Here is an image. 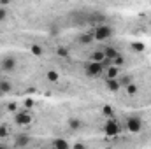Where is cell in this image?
<instances>
[{
  "mask_svg": "<svg viewBox=\"0 0 151 149\" xmlns=\"http://www.w3.org/2000/svg\"><path fill=\"white\" fill-rule=\"evenodd\" d=\"M0 117H2V107H0Z\"/></svg>",
  "mask_w": 151,
  "mask_h": 149,
  "instance_id": "obj_28",
  "label": "cell"
},
{
  "mask_svg": "<svg viewBox=\"0 0 151 149\" xmlns=\"http://www.w3.org/2000/svg\"><path fill=\"white\" fill-rule=\"evenodd\" d=\"M125 91L130 95V97H134V95H137V91H139V88H137V84H134V82H130V84H127L125 86Z\"/></svg>",
  "mask_w": 151,
  "mask_h": 149,
  "instance_id": "obj_16",
  "label": "cell"
},
{
  "mask_svg": "<svg viewBox=\"0 0 151 149\" xmlns=\"http://www.w3.org/2000/svg\"><path fill=\"white\" fill-rule=\"evenodd\" d=\"M9 2H11V0H0V5H4V7H7V5H9Z\"/></svg>",
  "mask_w": 151,
  "mask_h": 149,
  "instance_id": "obj_27",
  "label": "cell"
},
{
  "mask_svg": "<svg viewBox=\"0 0 151 149\" xmlns=\"http://www.w3.org/2000/svg\"><path fill=\"white\" fill-rule=\"evenodd\" d=\"M102 112H104L106 116H113V109H111L109 105H104V109H102Z\"/></svg>",
  "mask_w": 151,
  "mask_h": 149,
  "instance_id": "obj_25",
  "label": "cell"
},
{
  "mask_svg": "<svg viewBox=\"0 0 151 149\" xmlns=\"http://www.w3.org/2000/svg\"><path fill=\"white\" fill-rule=\"evenodd\" d=\"M118 81H119V84H121V86H127V84H130V82H134V75H130V74L118 75Z\"/></svg>",
  "mask_w": 151,
  "mask_h": 149,
  "instance_id": "obj_15",
  "label": "cell"
},
{
  "mask_svg": "<svg viewBox=\"0 0 151 149\" xmlns=\"http://www.w3.org/2000/svg\"><path fill=\"white\" fill-rule=\"evenodd\" d=\"M67 125H69V128H70V130H76V132L83 128V121H81V117H69Z\"/></svg>",
  "mask_w": 151,
  "mask_h": 149,
  "instance_id": "obj_11",
  "label": "cell"
},
{
  "mask_svg": "<svg viewBox=\"0 0 151 149\" xmlns=\"http://www.w3.org/2000/svg\"><path fill=\"white\" fill-rule=\"evenodd\" d=\"M77 40H79V44H91V42L95 40L93 32H90V34H81V35L77 37Z\"/></svg>",
  "mask_w": 151,
  "mask_h": 149,
  "instance_id": "obj_14",
  "label": "cell"
},
{
  "mask_svg": "<svg viewBox=\"0 0 151 149\" xmlns=\"http://www.w3.org/2000/svg\"><path fill=\"white\" fill-rule=\"evenodd\" d=\"M14 121H16V125H19V126H27V125H30V123L34 121V117H32V114L28 111H19V112H16Z\"/></svg>",
  "mask_w": 151,
  "mask_h": 149,
  "instance_id": "obj_5",
  "label": "cell"
},
{
  "mask_svg": "<svg viewBox=\"0 0 151 149\" xmlns=\"http://www.w3.org/2000/svg\"><path fill=\"white\" fill-rule=\"evenodd\" d=\"M30 51H32V54H35V56H42V53H44V51H42V47L37 46V44H35V46H32V47H30Z\"/></svg>",
  "mask_w": 151,
  "mask_h": 149,
  "instance_id": "obj_22",
  "label": "cell"
},
{
  "mask_svg": "<svg viewBox=\"0 0 151 149\" xmlns=\"http://www.w3.org/2000/svg\"><path fill=\"white\" fill-rule=\"evenodd\" d=\"M130 49H132V51H135V53H142V51L146 49V46H144V44H141V42H132V44H130Z\"/></svg>",
  "mask_w": 151,
  "mask_h": 149,
  "instance_id": "obj_19",
  "label": "cell"
},
{
  "mask_svg": "<svg viewBox=\"0 0 151 149\" xmlns=\"http://www.w3.org/2000/svg\"><path fill=\"white\" fill-rule=\"evenodd\" d=\"M16 107H18V105H16L14 102H11V104H7V111H9V112H14V111H16Z\"/></svg>",
  "mask_w": 151,
  "mask_h": 149,
  "instance_id": "obj_26",
  "label": "cell"
},
{
  "mask_svg": "<svg viewBox=\"0 0 151 149\" xmlns=\"http://www.w3.org/2000/svg\"><path fill=\"white\" fill-rule=\"evenodd\" d=\"M113 65H116V67H121V65H125V56L119 53L116 58H113Z\"/></svg>",
  "mask_w": 151,
  "mask_h": 149,
  "instance_id": "obj_20",
  "label": "cell"
},
{
  "mask_svg": "<svg viewBox=\"0 0 151 149\" xmlns=\"http://www.w3.org/2000/svg\"><path fill=\"white\" fill-rule=\"evenodd\" d=\"M56 54H58V56L67 58V56H69V49H67L65 46H60V47H56Z\"/></svg>",
  "mask_w": 151,
  "mask_h": 149,
  "instance_id": "obj_21",
  "label": "cell"
},
{
  "mask_svg": "<svg viewBox=\"0 0 151 149\" xmlns=\"http://www.w3.org/2000/svg\"><path fill=\"white\" fill-rule=\"evenodd\" d=\"M104 58H106V54H104V49H95V51L90 54V62H99V63H100Z\"/></svg>",
  "mask_w": 151,
  "mask_h": 149,
  "instance_id": "obj_12",
  "label": "cell"
},
{
  "mask_svg": "<svg viewBox=\"0 0 151 149\" xmlns=\"http://www.w3.org/2000/svg\"><path fill=\"white\" fill-rule=\"evenodd\" d=\"M9 135V128L5 126V125H0V139H4V137H7Z\"/></svg>",
  "mask_w": 151,
  "mask_h": 149,
  "instance_id": "obj_23",
  "label": "cell"
},
{
  "mask_svg": "<svg viewBox=\"0 0 151 149\" xmlns=\"http://www.w3.org/2000/svg\"><path fill=\"white\" fill-rule=\"evenodd\" d=\"M7 18V7H4V5H0V23L4 21Z\"/></svg>",
  "mask_w": 151,
  "mask_h": 149,
  "instance_id": "obj_24",
  "label": "cell"
},
{
  "mask_svg": "<svg viewBox=\"0 0 151 149\" xmlns=\"http://www.w3.org/2000/svg\"><path fill=\"white\" fill-rule=\"evenodd\" d=\"M28 144H30V137H28L27 133H19V135L14 137V146H16V148H25V146H28Z\"/></svg>",
  "mask_w": 151,
  "mask_h": 149,
  "instance_id": "obj_7",
  "label": "cell"
},
{
  "mask_svg": "<svg viewBox=\"0 0 151 149\" xmlns=\"http://www.w3.org/2000/svg\"><path fill=\"white\" fill-rule=\"evenodd\" d=\"M106 86H107V90H109V91H118V90L121 88V84H119L118 77H116V79H106Z\"/></svg>",
  "mask_w": 151,
  "mask_h": 149,
  "instance_id": "obj_13",
  "label": "cell"
},
{
  "mask_svg": "<svg viewBox=\"0 0 151 149\" xmlns=\"http://www.w3.org/2000/svg\"><path fill=\"white\" fill-rule=\"evenodd\" d=\"M16 67H18V60H16V56H4L2 58V62H0V72H5V74H9V72H12V70H16Z\"/></svg>",
  "mask_w": 151,
  "mask_h": 149,
  "instance_id": "obj_2",
  "label": "cell"
},
{
  "mask_svg": "<svg viewBox=\"0 0 151 149\" xmlns=\"http://www.w3.org/2000/svg\"><path fill=\"white\" fill-rule=\"evenodd\" d=\"M46 79H47L49 82H56V81L60 79V75H58V72H55V70H47V72H46Z\"/></svg>",
  "mask_w": 151,
  "mask_h": 149,
  "instance_id": "obj_18",
  "label": "cell"
},
{
  "mask_svg": "<svg viewBox=\"0 0 151 149\" xmlns=\"http://www.w3.org/2000/svg\"><path fill=\"white\" fill-rule=\"evenodd\" d=\"M104 132H106V135H109V137H113V135H119V132H121L119 123H118V121H113V119H109V121L104 125Z\"/></svg>",
  "mask_w": 151,
  "mask_h": 149,
  "instance_id": "obj_6",
  "label": "cell"
},
{
  "mask_svg": "<svg viewBox=\"0 0 151 149\" xmlns=\"http://www.w3.org/2000/svg\"><path fill=\"white\" fill-rule=\"evenodd\" d=\"M53 146H55V148H60V149H67L70 144H69L67 140H63V139H55V140H53Z\"/></svg>",
  "mask_w": 151,
  "mask_h": 149,
  "instance_id": "obj_17",
  "label": "cell"
},
{
  "mask_svg": "<svg viewBox=\"0 0 151 149\" xmlns=\"http://www.w3.org/2000/svg\"><path fill=\"white\" fill-rule=\"evenodd\" d=\"M125 123H127V130L132 133H139L142 130V117L141 116H130Z\"/></svg>",
  "mask_w": 151,
  "mask_h": 149,
  "instance_id": "obj_3",
  "label": "cell"
},
{
  "mask_svg": "<svg viewBox=\"0 0 151 149\" xmlns=\"http://www.w3.org/2000/svg\"><path fill=\"white\" fill-rule=\"evenodd\" d=\"M118 75H119V67L116 65H111L104 70V79H116Z\"/></svg>",
  "mask_w": 151,
  "mask_h": 149,
  "instance_id": "obj_9",
  "label": "cell"
},
{
  "mask_svg": "<svg viewBox=\"0 0 151 149\" xmlns=\"http://www.w3.org/2000/svg\"><path fill=\"white\" fill-rule=\"evenodd\" d=\"M93 37H95V40H99V42L109 40V39L113 37V27H111L109 23H100V25H97V28L93 30Z\"/></svg>",
  "mask_w": 151,
  "mask_h": 149,
  "instance_id": "obj_1",
  "label": "cell"
},
{
  "mask_svg": "<svg viewBox=\"0 0 151 149\" xmlns=\"http://www.w3.org/2000/svg\"><path fill=\"white\" fill-rule=\"evenodd\" d=\"M119 53H121V51H119L118 47H114V46H104V54H106V58H109V60L116 58Z\"/></svg>",
  "mask_w": 151,
  "mask_h": 149,
  "instance_id": "obj_10",
  "label": "cell"
},
{
  "mask_svg": "<svg viewBox=\"0 0 151 149\" xmlns=\"http://www.w3.org/2000/svg\"><path fill=\"white\" fill-rule=\"evenodd\" d=\"M11 91H12V82H11L9 79L2 77V79H0V97H2V95H7V93H11Z\"/></svg>",
  "mask_w": 151,
  "mask_h": 149,
  "instance_id": "obj_8",
  "label": "cell"
},
{
  "mask_svg": "<svg viewBox=\"0 0 151 149\" xmlns=\"http://www.w3.org/2000/svg\"><path fill=\"white\" fill-rule=\"evenodd\" d=\"M84 74L88 77H97V75L104 74V69H102V65L99 62H88L84 65Z\"/></svg>",
  "mask_w": 151,
  "mask_h": 149,
  "instance_id": "obj_4",
  "label": "cell"
}]
</instances>
